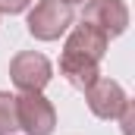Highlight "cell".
Here are the masks:
<instances>
[{
  "label": "cell",
  "mask_w": 135,
  "mask_h": 135,
  "mask_svg": "<svg viewBox=\"0 0 135 135\" xmlns=\"http://www.w3.org/2000/svg\"><path fill=\"white\" fill-rule=\"evenodd\" d=\"M16 123L25 135H50L57 126V110L41 91H22L16 98Z\"/></svg>",
  "instance_id": "obj_1"
},
{
  "label": "cell",
  "mask_w": 135,
  "mask_h": 135,
  "mask_svg": "<svg viewBox=\"0 0 135 135\" xmlns=\"http://www.w3.org/2000/svg\"><path fill=\"white\" fill-rule=\"evenodd\" d=\"M72 25V6L63 0H38L28 13V32L38 41H57Z\"/></svg>",
  "instance_id": "obj_2"
},
{
  "label": "cell",
  "mask_w": 135,
  "mask_h": 135,
  "mask_svg": "<svg viewBox=\"0 0 135 135\" xmlns=\"http://www.w3.org/2000/svg\"><path fill=\"white\" fill-rule=\"evenodd\" d=\"M54 66L44 54H35V50H22L13 57L9 63V79L19 91H44V85L50 82Z\"/></svg>",
  "instance_id": "obj_3"
},
{
  "label": "cell",
  "mask_w": 135,
  "mask_h": 135,
  "mask_svg": "<svg viewBox=\"0 0 135 135\" xmlns=\"http://www.w3.org/2000/svg\"><path fill=\"white\" fill-rule=\"evenodd\" d=\"M82 22L101 28L107 38H116L129 28V6L123 0H88L85 13H82Z\"/></svg>",
  "instance_id": "obj_4"
},
{
  "label": "cell",
  "mask_w": 135,
  "mask_h": 135,
  "mask_svg": "<svg viewBox=\"0 0 135 135\" xmlns=\"http://www.w3.org/2000/svg\"><path fill=\"white\" fill-rule=\"evenodd\" d=\"M85 98H88V107H91V113H94L98 119H116V116L123 113V107L129 104L123 85L113 82V79H98V82L85 91Z\"/></svg>",
  "instance_id": "obj_5"
},
{
  "label": "cell",
  "mask_w": 135,
  "mask_h": 135,
  "mask_svg": "<svg viewBox=\"0 0 135 135\" xmlns=\"http://www.w3.org/2000/svg\"><path fill=\"white\" fill-rule=\"evenodd\" d=\"M60 72L66 75V82L79 91H88L98 79H101V63L85 57V54H75V50H63L60 54Z\"/></svg>",
  "instance_id": "obj_6"
},
{
  "label": "cell",
  "mask_w": 135,
  "mask_h": 135,
  "mask_svg": "<svg viewBox=\"0 0 135 135\" xmlns=\"http://www.w3.org/2000/svg\"><path fill=\"white\" fill-rule=\"evenodd\" d=\"M107 44H110V38H107L101 28H94V25L82 22V25H75V28L69 32L66 44H63V50L85 54V57H91V60H98V63H101L104 54H107Z\"/></svg>",
  "instance_id": "obj_7"
},
{
  "label": "cell",
  "mask_w": 135,
  "mask_h": 135,
  "mask_svg": "<svg viewBox=\"0 0 135 135\" xmlns=\"http://www.w3.org/2000/svg\"><path fill=\"white\" fill-rule=\"evenodd\" d=\"M19 129L16 123V94L0 91V135H13Z\"/></svg>",
  "instance_id": "obj_8"
},
{
  "label": "cell",
  "mask_w": 135,
  "mask_h": 135,
  "mask_svg": "<svg viewBox=\"0 0 135 135\" xmlns=\"http://www.w3.org/2000/svg\"><path fill=\"white\" fill-rule=\"evenodd\" d=\"M32 3H35V0H0V13H6V16H16V13H25Z\"/></svg>",
  "instance_id": "obj_9"
},
{
  "label": "cell",
  "mask_w": 135,
  "mask_h": 135,
  "mask_svg": "<svg viewBox=\"0 0 135 135\" xmlns=\"http://www.w3.org/2000/svg\"><path fill=\"white\" fill-rule=\"evenodd\" d=\"M116 119L123 123V132H126V135H132V119H135V107H132V101L123 107V113H119Z\"/></svg>",
  "instance_id": "obj_10"
},
{
  "label": "cell",
  "mask_w": 135,
  "mask_h": 135,
  "mask_svg": "<svg viewBox=\"0 0 135 135\" xmlns=\"http://www.w3.org/2000/svg\"><path fill=\"white\" fill-rule=\"evenodd\" d=\"M63 3H69V6H72V3H85V0H63Z\"/></svg>",
  "instance_id": "obj_11"
}]
</instances>
